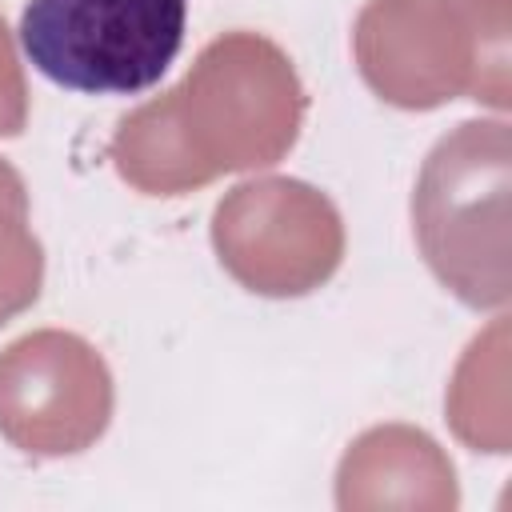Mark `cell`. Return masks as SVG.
Instances as JSON below:
<instances>
[{"instance_id":"obj_1","label":"cell","mask_w":512,"mask_h":512,"mask_svg":"<svg viewBox=\"0 0 512 512\" xmlns=\"http://www.w3.org/2000/svg\"><path fill=\"white\" fill-rule=\"evenodd\" d=\"M188 24V0H28L20 48L68 92L136 96L164 80Z\"/></svg>"}]
</instances>
